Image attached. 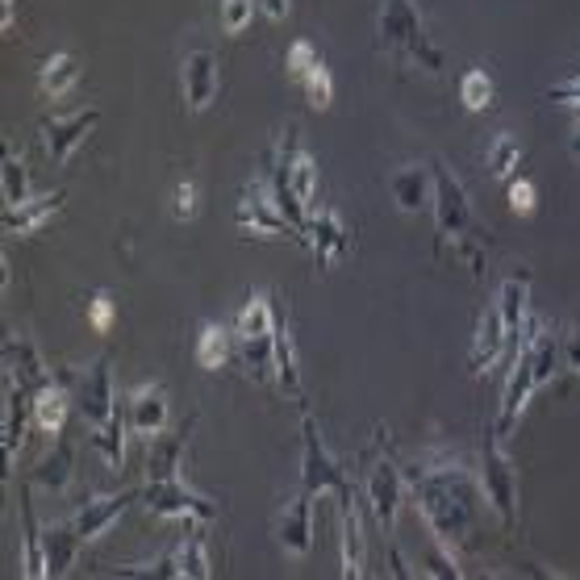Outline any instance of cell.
Listing matches in <instances>:
<instances>
[{"label":"cell","instance_id":"4dcf8cb0","mask_svg":"<svg viewBox=\"0 0 580 580\" xmlns=\"http://www.w3.org/2000/svg\"><path fill=\"white\" fill-rule=\"evenodd\" d=\"M0 188H4V210L25 205L29 201V185H25V163L13 146H4V167H0Z\"/></svg>","mask_w":580,"mask_h":580},{"label":"cell","instance_id":"ba28073f","mask_svg":"<svg viewBox=\"0 0 580 580\" xmlns=\"http://www.w3.org/2000/svg\"><path fill=\"white\" fill-rule=\"evenodd\" d=\"M301 442H305V460H301V488L305 493H339V488H347L351 481L343 476V467L330 460V451H325L322 435H318V422L309 418L301 410Z\"/></svg>","mask_w":580,"mask_h":580},{"label":"cell","instance_id":"8d00e7d4","mask_svg":"<svg viewBox=\"0 0 580 580\" xmlns=\"http://www.w3.org/2000/svg\"><path fill=\"white\" fill-rule=\"evenodd\" d=\"M305 93H309V105H313V109H325V105L334 100V80H330V71H325L322 63L305 75Z\"/></svg>","mask_w":580,"mask_h":580},{"label":"cell","instance_id":"f1b7e54d","mask_svg":"<svg viewBox=\"0 0 580 580\" xmlns=\"http://www.w3.org/2000/svg\"><path fill=\"white\" fill-rule=\"evenodd\" d=\"M80 543H84V534L75 522H63V526H55L47 534V556H50V572H68L75 552H80Z\"/></svg>","mask_w":580,"mask_h":580},{"label":"cell","instance_id":"484cf974","mask_svg":"<svg viewBox=\"0 0 580 580\" xmlns=\"http://www.w3.org/2000/svg\"><path fill=\"white\" fill-rule=\"evenodd\" d=\"M188 430H192V418L171 435V439H159L155 442V451H151V460H146V467H151V481H171L176 476V467H180V455H185L188 447Z\"/></svg>","mask_w":580,"mask_h":580},{"label":"cell","instance_id":"c3c4849f","mask_svg":"<svg viewBox=\"0 0 580 580\" xmlns=\"http://www.w3.org/2000/svg\"><path fill=\"white\" fill-rule=\"evenodd\" d=\"M13 9H17V0H4V13H0V25H4V34H13Z\"/></svg>","mask_w":580,"mask_h":580},{"label":"cell","instance_id":"e575fe53","mask_svg":"<svg viewBox=\"0 0 580 580\" xmlns=\"http://www.w3.org/2000/svg\"><path fill=\"white\" fill-rule=\"evenodd\" d=\"M485 163H488V176H497V180L513 176V171H518V163H522V146H518V139H513V134H497L493 146H488Z\"/></svg>","mask_w":580,"mask_h":580},{"label":"cell","instance_id":"52a82bcc","mask_svg":"<svg viewBox=\"0 0 580 580\" xmlns=\"http://www.w3.org/2000/svg\"><path fill=\"white\" fill-rule=\"evenodd\" d=\"M481 485L485 497L493 501V510L506 518V526L518 522V485H513V467L497 447V430L485 435V451H481Z\"/></svg>","mask_w":580,"mask_h":580},{"label":"cell","instance_id":"603a6c76","mask_svg":"<svg viewBox=\"0 0 580 580\" xmlns=\"http://www.w3.org/2000/svg\"><path fill=\"white\" fill-rule=\"evenodd\" d=\"M63 201H68V192H47V197H29L25 205H13V210H4V230H9V234H34L38 226H47L50 213L63 210Z\"/></svg>","mask_w":580,"mask_h":580},{"label":"cell","instance_id":"83f0119b","mask_svg":"<svg viewBox=\"0 0 580 580\" xmlns=\"http://www.w3.org/2000/svg\"><path fill=\"white\" fill-rule=\"evenodd\" d=\"M126 414L121 410H114V418L105 422V426H96V451L109 460V467L114 472H121V464H126Z\"/></svg>","mask_w":580,"mask_h":580},{"label":"cell","instance_id":"e0dca14e","mask_svg":"<svg viewBox=\"0 0 580 580\" xmlns=\"http://www.w3.org/2000/svg\"><path fill=\"white\" fill-rule=\"evenodd\" d=\"M134 501H142V488H130V493H114V497L88 501L84 510L75 513V526H80V534H84V543H88V538H100L105 531H114V522L130 510Z\"/></svg>","mask_w":580,"mask_h":580},{"label":"cell","instance_id":"ac0fdd59","mask_svg":"<svg viewBox=\"0 0 580 580\" xmlns=\"http://www.w3.org/2000/svg\"><path fill=\"white\" fill-rule=\"evenodd\" d=\"M217 93V59L210 50H192L185 59V96L192 114H205Z\"/></svg>","mask_w":580,"mask_h":580},{"label":"cell","instance_id":"f546056e","mask_svg":"<svg viewBox=\"0 0 580 580\" xmlns=\"http://www.w3.org/2000/svg\"><path fill=\"white\" fill-rule=\"evenodd\" d=\"M75 75H80L75 55H68V50L50 55L47 63H43V93H47V96H68L71 84H75Z\"/></svg>","mask_w":580,"mask_h":580},{"label":"cell","instance_id":"4316f807","mask_svg":"<svg viewBox=\"0 0 580 580\" xmlns=\"http://www.w3.org/2000/svg\"><path fill=\"white\" fill-rule=\"evenodd\" d=\"M63 422H68V393L50 380L47 389L34 396V426H38V430H47V435H59V430H63Z\"/></svg>","mask_w":580,"mask_h":580},{"label":"cell","instance_id":"1f68e13d","mask_svg":"<svg viewBox=\"0 0 580 580\" xmlns=\"http://www.w3.org/2000/svg\"><path fill=\"white\" fill-rule=\"evenodd\" d=\"M234 355V339L222 330V325H205L201 330V339H197V359H201V368H226V359Z\"/></svg>","mask_w":580,"mask_h":580},{"label":"cell","instance_id":"2e32d148","mask_svg":"<svg viewBox=\"0 0 580 580\" xmlns=\"http://www.w3.org/2000/svg\"><path fill=\"white\" fill-rule=\"evenodd\" d=\"M96 121H100V109H75V114L68 117H55V121H47V146H50V159L55 163H68L71 151L84 142V134L93 130Z\"/></svg>","mask_w":580,"mask_h":580},{"label":"cell","instance_id":"681fc988","mask_svg":"<svg viewBox=\"0 0 580 580\" xmlns=\"http://www.w3.org/2000/svg\"><path fill=\"white\" fill-rule=\"evenodd\" d=\"M572 155H580V121H577V130H572Z\"/></svg>","mask_w":580,"mask_h":580},{"label":"cell","instance_id":"30bf717a","mask_svg":"<svg viewBox=\"0 0 580 580\" xmlns=\"http://www.w3.org/2000/svg\"><path fill=\"white\" fill-rule=\"evenodd\" d=\"M364 559H368V543H364V522H359V501L355 493L339 488V568L347 580L364 577Z\"/></svg>","mask_w":580,"mask_h":580},{"label":"cell","instance_id":"5b68a950","mask_svg":"<svg viewBox=\"0 0 580 580\" xmlns=\"http://www.w3.org/2000/svg\"><path fill=\"white\" fill-rule=\"evenodd\" d=\"M142 506L163 513V518H192V522H213L217 518V506H213L210 497L192 493L176 476L171 481H146L142 485Z\"/></svg>","mask_w":580,"mask_h":580},{"label":"cell","instance_id":"ab89813d","mask_svg":"<svg viewBox=\"0 0 580 580\" xmlns=\"http://www.w3.org/2000/svg\"><path fill=\"white\" fill-rule=\"evenodd\" d=\"M534 201H538V188L531 185V180H522V176H513L510 180V205L518 213H531Z\"/></svg>","mask_w":580,"mask_h":580},{"label":"cell","instance_id":"9a60e30c","mask_svg":"<svg viewBox=\"0 0 580 580\" xmlns=\"http://www.w3.org/2000/svg\"><path fill=\"white\" fill-rule=\"evenodd\" d=\"M80 410H84V418L93 422V426H105V422L114 418L117 401H114V368H109V359H96L88 376H84V384H80Z\"/></svg>","mask_w":580,"mask_h":580},{"label":"cell","instance_id":"7bdbcfd3","mask_svg":"<svg viewBox=\"0 0 580 580\" xmlns=\"http://www.w3.org/2000/svg\"><path fill=\"white\" fill-rule=\"evenodd\" d=\"M197 213V185L192 180H180V188H176V217H192Z\"/></svg>","mask_w":580,"mask_h":580},{"label":"cell","instance_id":"cb8c5ba5","mask_svg":"<svg viewBox=\"0 0 580 580\" xmlns=\"http://www.w3.org/2000/svg\"><path fill=\"white\" fill-rule=\"evenodd\" d=\"M276 384L301 401V364H297V343H293V330L284 318L276 322Z\"/></svg>","mask_w":580,"mask_h":580},{"label":"cell","instance_id":"f35d334b","mask_svg":"<svg viewBox=\"0 0 580 580\" xmlns=\"http://www.w3.org/2000/svg\"><path fill=\"white\" fill-rule=\"evenodd\" d=\"M313 68H318V50L309 47V43H293V47H288V75H293V80H305Z\"/></svg>","mask_w":580,"mask_h":580},{"label":"cell","instance_id":"d6986e66","mask_svg":"<svg viewBox=\"0 0 580 580\" xmlns=\"http://www.w3.org/2000/svg\"><path fill=\"white\" fill-rule=\"evenodd\" d=\"M347 226L339 222V213L334 210H318L313 213V222H309V251L318 259V268H330L334 259L347 251Z\"/></svg>","mask_w":580,"mask_h":580},{"label":"cell","instance_id":"6da1fadb","mask_svg":"<svg viewBox=\"0 0 580 580\" xmlns=\"http://www.w3.org/2000/svg\"><path fill=\"white\" fill-rule=\"evenodd\" d=\"M414 497L426 522L435 526L442 543H467L476 531L472 518V481L460 467H435V472H414Z\"/></svg>","mask_w":580,"mask_h":580},{"label":"cell","instance_id":"8fae6325","mask_svg":"<svg viewBox=\"0 0 580 580\" xmlns=\"http://www.w3.org/2000/svg\"><path fill=\"white\" fill-rule=\"evenodd\" d=\"M506 347H510V334H506V322H501V309L493 301L485 313H481V325H476V334H472L467 371H472V376H488V371L506 359Z\"/></svg>","mask_w":580,"mask_h":580},{"label":"cell","instance_id":"d4e9b609","mask_svg":"<svg viewBox=\"0 0 580 580\" xmlns=\"http://www.w3.org/2000/svg\"><path fill=\"white\" fill-rule=\"evenodd\" d=\"M430 188H435V180H430V171H422V167H401L393 176V197L405 213H418L422 205L430 201Z\"/></svg>","mask_w":580,"mask_h":580},{"label":"cell","instance_id":"ee69618b","mask_svg":"<svg viewBox=\"0 0 580 580\" xmlns=\"http://www.w3.org/2000/svg\"><path fill=\"white\" fill-rule=\"evenodd\" d=\"M426 568H430V577H460V568H455V564H451V556H442V552H430V556H426Z\"/></svg>","mask_w":580,"mask_h":580},{"label":"cell","instance_id":"9c48e42d","mask_svg":"<svg viewBox=\"0 0 580 580\" xmlns=\"http://www.w3.org/2000/svg\"><path fill=\"white\" fill-rule=\"evenodd\" d=\"M238 226H242V230H259V234H284V238H297V242H301L297 226L284 217V210L276 205V197L263 188V180H251V185L242 188V201H238Z\"/></svg>","mask_w":580,"mask_h":580},{"label":"cell","instance_id":"d6a6232c","mask_svg":"<svg viewBox=\"0 0 580 580\" xmlns=\"http://www.w3.org/2000/svg\"><path fill=\"white\" fill-rule=\"evenodd\" d=\"M493 75L481 68H472L464 71V80H460V100H464V109L467 114H481V109H488L493 105Z\"/></svg>","mask_w":580,"mask_h":580},{"label":"cell","instance_id":"d590c367","mask_svg":"<svg viewBox=\"0 0 580 580\" xmlns=\"http://www.w3.org/2000/svg\"><path fill=\"white\" fill-rule=\"evenodd\" d=\"M71 476V447H59V451H50L47 464L38 467V485H50V488H63Z\"/></svg>","mask_w":580,"mask_h":580},{"label":"cell","instance_id":"44dd1931","mask_svg":"<svg viewBox=\"0 0 580 580\" xmlns=\"http://www.w3.org/2000/svg\"><path fill=\"white\" fill-rule=\"evenodd\" d=\"M4 376L22 380L25 389H34V393H43V389L50 384L47 368H43V359H38V351L29 347L25 339H9V343H4Z\"/></svg>","mask_w":580,"mask_h":580},{"label":"cell","instance_id":"7dc6e473","mask_svg":"<svg viewBox=\"0 0 580 580\" xmlns=\"http://www.w3.org/2000/svg\"><path fill=\"white\" fill-rule=\"evenodd\" d=\"M568 368L580 376V330L572 334V343H568Z\"/></svg>","mask_w":580,"mask_h":580},{"label":"cell","instance_id":"60d3db41","mask_svg":"<svg viewBox=\"0 0 580 580\" xmlns=\"http://www.w3.org/2000/svg\"><path fill=\"white\" fill-rule=\"evenodd\" d=\"M88 318H93L96 330H109V325H114V301H109V293H96Z\"/></svg>","mask_w":580,"mask_h":580},{"label":"cell","instance_id":"ffe728a7","mask_svg":"<svg viewBox=\"0 0 580 580\" xmlns=\"http://www.w3.org/2000/svg\"><path fill=\"white\" fill-rule=\"evenodd\" d=\"M126 422H130V430H139V435H163V426H167V389H163V384L139 389V393L130 396Z\"/></svg>","mask_w":580,"mask_h":580},{"label":"cell","instance_id":"3957f363","mask_svg":"<svg viewBox=\"0 0 580 580\" xmlns=\"http://www.w3.org/2000/svg\"><path fill=\"white\" fill-rule=\"evenodd\" d=\"M238 355L256 380L276 376V325H272V305L263 297H251L238 313Z\"/></svg>","mask_w":580,"mask_h":580},{"label":"cell","instance_id":"4fadbf2b","mask_svg":"<svg viewBox=\"0 0 580 580\" xmlns=\"http://www.w3.org/2000/svg\"><path fill=\"white\" fill-rule=\"evenodd\" d=\"M380 38H384L389 47L414 55V50L426 43V38H422L418 4H414V0H384V9H380Z\"/></svg>","mask_w":580,"mask_h":580},{"label":"cell","instance_id":"5bb4252c","mask_svg":"<svg viewBox=\"0 0 580 580\" xmlns=\"http://www.w3.org/2000/svg\"><path fill=\"white\" fill-rule=\"evenodd\" d=\"M276 534L280 543H284V552H293V556H305L309 547H313V493H297L276 518Z\"/></svg>","mask_w":580,"mask_h":580},{"label":"cell","instance_id":"bcb514c9","mask_svg":"<svg viewBox=\"0 0 580 580\" xmlns=\"http://www.w3.org/2000/svg\"><path fill=\"white\" fill-rule=\"evenodd\" d=\"M263 13H268L272 22H284V17H288V0H263Z\"/></svg>","mask_w":580,"mask_h":580},{"label":"cell","instance_id":"7a4b0ae2","mask_svg":"<svg viewBox=\"0 0 580 580\" xmlns=\"http://www.w3.org/2000/svg\"><path fill=\"white\" fill-rule=\"evenodd\" d=\"M559 368V343L552 330H543L538 325V318H534L531 325V339L522 343V351H518V359H513L510 368V384H506V401H501V414H497V422H493V430H497V439H510L513 426L522 422V414H526V405H531L534 396H538V389L556 376Z\"/></svg>","mask_w":580,"mask_h":580},{"label":"cell","instance_id":"8992f818","mask_svg":"<svg viewBox=\"0 0 580 580\" xmlns=\"http://www.w3.org/2000/svg\"><path fill=\"white\" fill-rule=\"evenodd\" d=\"M526 305H531V272L526 268H518L510 276L501 280V288H497V309H501V322H506V334H510V347H506V359H518V351L522 343L531 339V325L534 318L526 313Z\"/></svg>","mask_w":580,"mask_h":580},{"label":"cell","instance_id":"7c38bea8","mask_svg":"<svg viewBox=\"0 0 580 580\" xmlns=\"http://www.w3.org/2000/svg\"><path fill=\"white\" fill-rule=\"evenodd\" d=\"M401 497H405V481H401L396 464L393 460H376L368 472V501H371V513H376V522H380V531L384 534H393Z\"/></svg>","mask_w":580,"mask_h":580},{"label":"cell","instance_id":"b9f144b4","mask_svg":"<svg viewBox=\"0 0 580 580\" xmlns=\"http://www.w3.org/2000/svg\"><path fill=\"white\" fill-rule=\"evenodd\" d=\"M543 96L556 100V105H580V75L577 80H564V84H552Z\"/></svg>","mask_w":580,"mask_h":580},{"label":"cell","instance_id":"277c9868","mask_svg":"<svg viewBox=\"0 0 580 580\" xmlns=\"http://www.w3.org/2000/svg\"><path fill=\"white\" fill-rule=\"evenodd\" d=\"M430 180H435V226H439V238H472L476 213H472V201H467L464 185L455 180V171L447 163H435Z\"/></svg>","mask_w":580,"mask_h":580},{"label":"cell","instance_id":"f6af8a7d","mask_svg":"<svg viewBox=\"0 0 580 580\" xmlns=\"http://www.w3.org/2000/svg\"><path fill=\"white\" fill-rule=\"evenodd\" d=\"M410 59H418V63H422L426 71H442V50H439V47H430V43H422V47L414 50Z\"/></svg>","mask_w":580,"mask_h":580},{"label":"cell","instance_id":"74e56055","mask_svg":"<svg viewBox=\"0 0 580 580\" xmlns=\"http://www.w3.org/2000/svg\"><path fill=\"white\" fill-rule=\"evenodd\" d=\"M256 17V0H222V25L230 34H242Z\"/></svg>","mask_w":580,"mask_h":580},{"label":"cell","instance_id":"836d02e7","mask_svg":"<svg viewBox=\"0 0 580 580\" xmlns=\"http://www.w3.org/2000/svg\"><path fill=\"white\" fill-rule=\"evenodd\" d=\"M176 564H180V577H188V580L210 577V552H205V538H201V534H188L185 543L176 547Z\"/></svg>","mask_w":580,"mask_h":580},{"label":"cell","instance_id":"7402d4cb","mask_svg":"<svg viewBox=\"0 0 580 580\" xmlns=\"http://www.w3.org/2000/svg\"><path fill=\"white\" fill-rule=\"evenodd\" d=\"M22 572L29 580L50 577V556H47V543H38V522H34L29 485L22 488Z\"/></svg>","mask_w":580,"mask_h":580}]
</instances>
